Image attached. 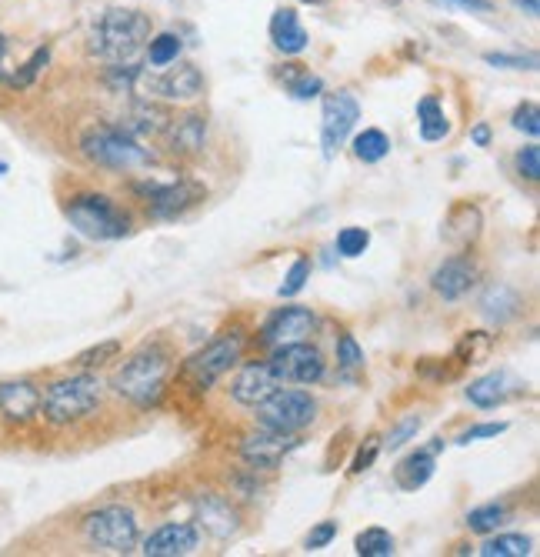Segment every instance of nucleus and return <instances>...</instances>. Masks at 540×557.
I'll use <instances>...</instances> for the list:
<instances>
[{"instance_id": "6ab92c4d", "label": "nucleus", "mask_w": 540, "mask_h": 557, "mask_svg": "<svg viewBox=\"0 0 540 557\" xmlns=\"http://www.w3.org/2000/svg\"><path fill=\"white\" fill-rule=\"evenodd\" d=\"M40 387L34 381L0 384V417L10 424H30L40 414Z\"/></svg>"}, {"instance_id": "393cba45", "label": "nucleus", "mask_w": 540, "mask_h": 557, "mask_svg": "<svg viewBox=\"0 0 540 557\" xmlns=\"http://www.w3.org/2000/svg\"><path fill=\"white\" fill-rule=\"evenodd\" d=\"M167 124H170V111H167V107L147 104V101H140V104L134 107V111L127 114V121H120V127H124V131H127L130 137H137V141H144V137L164 134Z\"/></svg>"}, {"instance_id": "f3484780", "label": "nucleus", "mask_w": 540, "mask_h": 557, "mask_svg": "<svg viewBox=\"0 0 540 557\" xmlns=\"http://www.w3.org/2000/svg\"><path fill=\"white\" fill-rule=\"evenodd\" d=\"M194 514H197V527H204L214 541H227V537H234L240 531L237 511L220 494H200L194 501Z\"/></svg>"}, {"instance_id": "c9c22d12", "label": "nucleus", "mask_w": 540, "mask_h": 557, "mask_svg": "<svg viewBox=\"0 0 540 557\" xmlns=\"http://www.w3.org/2000/svg\"><path fill=\"white\" fill-rule=\"evenodd\" d=\"M370 247V231L367 227H344L337 234V254L340 257H360Z\"/></svg>"}, {"instance_id": "aec40b11", "label": "nucleus", "mask_w": 540, "mask_h": 557, "mask_svg": "<svg viewBox=\"0 0 540 557\" xmlns=\"http://www.w3.org/2000/svg\"><path fill=\"white\" fill-rule=\"evenodd\" d=\"M167 147L174 157H194L204 151L207 141V117L204 114H184V117H170L167 124Z\"/></svg>"}, {"instance_id": "ddd939ff", "label": "nucleus", "mask_w": 540, "mask_h": 557, "mask_svg": "<svg viewBox=\"0 0 540 557\" xmlns=\"http://www.w3.org/2000/svg\"><path fill=\"white\" fill-rule=\"evenodd\" d=\"M300 447L294 434H280L260 427L257 434H247L244 444H240V457L250 467H260V471H274L277 464H284V457H290Z\"/></svg>"}, {"instance_id": "f8f14e48", "label": "nucleus", "mask_w": 540, "mask_h": 557, "mask_svg": "<svg viewBox=\"0 0 540 557\" xmlns=\"http://www.w3.org/2000/svg\"><path fill=\"white\" fill-rule=\"evenodd\" d=\"M137 81L144 84L147 94H157L164 97V101H197L200 94H204V77L194 64H177V67H167L160 77H144L137 74Z\"/></svg>"}, {"instance_id": "39448f33", "label": "nucleus", "mask_w": 540, "mask_h": 557, "mask_svg": "<svg viewBox=\"0 0 540 557\" xmlns=\"http://www.w3.org/2000/svg\"><path fill=\"white\" fill-rule=\"evenodd\" d=\"M64 214H67L70 227H74L80 237H87V241H120V237L130 234L127 211H120L107 194L70 197Z\"/></svg>"}, {"instance_id": "a211bd4d", "label": "nucleus", "mask_w": 540, "mask_h": 557, "mask_svg": "<svg viewBox=\"0 0 540 557\" xmlns=\"http://www.w3.org/2000/svg\"><path fill=\"white\" fill-rule=\"evenodd\" d=\"M200 544V527L197 524H164L144 541L147 557H184L194 554Z\"/></svg>"}, {"instance_id": "3c124183", "label": "nucleus", "mask_w": 540, "mask_h": 557, "mask_svg": "<svg viewBox=\"0 0 540 557\" xmlns=\"http://www.w3.org/2000/svg\"><path fill=\"white\" fill-rule=\"evenodd\" d=\"M300 4H314V7H320V4H330V0H300Z\"/></svg>"}, {"instance_id": "ea45409f", "label": "nucleus", "mask_w": 540, "mask_h": 557, "mask_svg": "<svg viewBox=\"0 0 540 557\" xmlns=\"http://www.w3.org/2000/svg\"><path fill=\"white\" fill-rule=\"evenodd\" d=\"M510 124H514V131H524L527 137H537L540 134V111L534 101H524L510 117Z\"/></svg>"}, {"instance_id": "6e6552de", "label": "nucleus", "mask_w": 540, "mask_h": 557, "mask_svg": "<svg viewBox=\"0 0 540 557\" xmlns=\"http://www.w3.org/2000/svg\"><path fill=\"white\" fill-rule=\"evenodd\" d=\"M240 354H244V331L234 327V331H224L220 337H214L204 351H197L190 361L184 364V374L194 381V387H207L220 381L230 367L240 361Z\"/></svg>"}, {"instance_id": "4c0bfd02", "label": "nucleus", "mask_w": 540, "mask_h": 557, "mask_svg": "<svg viewBox=\"0 0 540 557\" xmlns=\"http://www.w3.org/2000/svg\"><path fill=\"white\" fill-rule=\"evenodd\" d=\"M307 281H310V261H304V257H300V261L290 264V271L284 277V284L277 287V294L280 297H297L307 287Z\"/></svg>"}, {"instance_id": "a18cd8bd", "label": "nucleus", "mask_w": 540, "mask_h": 557, "mask_svg": "<svg viewBox=\"0 0 540 557\" xmlns=\"http://www.w3.org/2000/svg\"><path fill=\"white\" fill-rule=\"evenodd\" d=\"M487 64L494 67H510V71H534L537 57H514V54H484Z\"/></svg>"}, {"instance_id": "09e8293b", "label": "nucleus", "mask_w": 540, "mask_h": 557, "mask_svg": "<svg viewBox=\"0 0 540 557\" xmlns=\"http://www.w3.org/2000/svg\"><path fill=\"white\" fill-rule=\"evenodd\" d=\"M450 4H460V7H477V11H484L487 0H450Z\"/></svg>"}, {"instance_id": "e433bc0d", "label": "nucleus", "mask_w": 540, "mask_h": 557, "mask_svg": "<svg viewBox=\"0 0 540 557\" xmlns=\"http://www.w3.org/2000/svg\"><path fill=\"white\" fill-rule=\"evenodd\" d=\"M47 61H50V47H37L34 57H30V61L20 67L14 77H10V84H14V87H30L40 77V71L47 67Z\"/></svg>"}, {"instance_id": "2eb2a0df", "label": "nucleus", "mask_w": 540, "mask_h": 557, "mask_svg": "<svg viewBox=\"0 0 540 557\" xmlns=\"http://www.w3.org/2000/svg\"><path fill=\"white\" fill-rule=\"evenodd\" d=\"M280 377L274 374L270 364H247L244 371L234 377V387H230V397L244 407H260L270 394L280 391Z\"/></svg>"}, {"instance_id": "4be33fe9", "label": "nucleus", "mask_w": 540, "mask_h": 557, "mask_svg": "<svg viewBox=\"0 0 540 557\" xmlns=\"http://www.w3.org/2000/svg\"><path fill=\"white\" fill-rule=\"evenodd\" d=\"M440 447H444V441H434V444L427 447V451L407 454L404 461L394 467V484L400 487V491H420V487H424L430 477H434Z\"/></svg>"}, {"instance_id": "4468645a", "label": "nucleus", "mask_w": 540, "mask_h": 557, "mask_svg": "<svg viewBox=\"0 0 540 557\" xmlns=\"http://www.w3.org/2000/svg\"><path fill=\"white\" fill-rule=\"evenodd\" d=\"M317 327V317L310 307H280L267 317L264 331H260V341L270 347H284V344H297L307 341Z\"/></svg>"}, {"instance_id": "f257e3e1", "label": "nucleus", "mask_w": 540, "mask_h": 557, "mask_svg": "<svg viewBox=\"0 0 540 557\" xmlns=\"http://www.w3.org/2000/svg\"><path fill=\"white\" fill-rule=\"evenodd\" d=\"M150 41V17L134 7H114L90 31L87 51L107 64H134Z\"/></svg>"}, {"instance_id": "a19ab883", "label": "nucleus", "mask_w": 540, "mask_h": 557, "mask_svg": "<svg viewBox=\"0 0 540 557\" xmlns=\"http://www.w3.org/2000/svg\"><path fill=\"white\" fill-rule=\"evenodd\" d=\"M517 171H520V177H527V181H537L540 177V147L537 144H527L517 151Z\"/></svg>"}, {"instance_id": "f03ea898", "label": "nucleus", "mask_w": 540, "mask_h": 557, "mask_svg": "<svg viewBox=\"0 0 540 557\" xmlns=\"http://www.w3.org/2000/svg\"><path fill=\"white\" fill-rule=\"evenodd\" d=\"M170 377V351L164 344H144L137 354H130L110 377L114 394L137 407H150L160 401Z\"/></svg>"}, {"instance_id": "72a5a7b5", "label": "nucleus", "mask_w": 540, "mask_h": 557, "mask_svg": "<svg viewBox=\"0 0 540 557\" xmlns=\"http://www.w3.org/2000/svg\"><path fill=\"white\" fill-rule=\"evenodd\" d=\"M180 37L177 34H157L154 41H147V61L154 67H167V64H177L180 57Z\"/></svg>"}, {"instance_id": "7c9ffc66", "label": "nucleus", "mask_w": 540, "mask_h": 557, "mask_svg": "<svg viewBox=\"0 0 540 557\" xmlns=\"http://www.w3.org/2000/svg\"><path fill=\"white\" fill-rule=\"evenodd\" d=\"M507 517H510V507H507V504L490 501V504L474 507V511L467 514V527H470L474 534H490V531H497V527L504 524Z\"/></svg>"}, {"instance_id": "dca6fc26", "label": "nucleus", "mask_w": 540, "mask_h": 557, "mask_svg": "<svg viewBox=\"0 0 540 557\" xmlns=\"http://www.w3.org/2000/svg\"><path fill=\"white\" fill-rule=\"evenodd\" d=\"M477 277H480L477 264L470 261V257L457 254V257H447V261L430 274V287H434L444 301H460V297L477 284Z\"/></svg>"}, {"instance_id": "0eeeda50", "label": "nucleus", "mask_w": 540, "mask_h": 557, "mask_svg": "<svg viewBox=\"0 0 540 557\" xmlns=\"http://www.w3.org/2000/svg\"><path fill=\"white\" fill-rule=\"evenodd\" d=\"M317 417V401L307 391H284L280 387L277 394H270L264 404L257 407V424L267 427V431L280 434H297L304 427L314 424Z\"/></svg>"}, {"instance_id": "de8ad7c7", "label": "nucleus", "mask_w": 540, "mask_h": 557, "mask_svg": "<svg viewBox=\"0 0 540 557\" xmlns=\"http://www.w3.org/2000/svg\"><path fill=\"white\" fill-rule=\"evenodd\" d=\"M514 4H517V11H524L527 17H537V14H540V4H537V0H514Z\"/></svg>"}, {"instance_id": "c03bdc74", "label": "nucleus", "mask_w": 540, "mask_h": 557, "mask_svg": "<svg viewBox=\"0 0 540 557\" xmlns=\"http://www.w3.org/2000/svg\"><path fill=\"white\" fill-rule=\"evenodd\" d=\"M377 454H380V437H367L364 447L354 454V461H350V474H364L370 471V464L377 461Z\"/></svg>"}, {"instance_id": "20e7f679", "label": "nucleus", "mask_w": 540, "mask_h": 557, "mask_svg": "<svg viewBox=\"0 0 540 557\" xmlns=\"http://www.w3.org/2000/svg\"><path fill=\"white\" fill-rule=\"evenodd\" d=\"M100 381L97 374L80 371L74 377H64V381H54L40 397V414L47 417L50 424L64 427V424H77L90 417L100 407Z\"/></svg>"}, {"instance_id": "bb28decb", "label": "nucleus", "mask_w": 540, "mask_h": 557, "mask_svg": "<svg viewBox=\"0 0 540 557\" xmlns=\"http://www.w3.org/2000/svg\"><path fill=\"white\" fill-rule=\"evenodd\" d=\"M417 127H420V137H424L427 144L444 141V137L450 134V124H447L444 107H440L437 97H424V101L417 104Z\"/></svg>"}, {"instance_id": "473e14b6", "label": "nucleus", "mask_w": 540, "mask_h": 557, "mask_svg": "<svg viewBox=\"0 0 540 557\" xmlns=\"http://www.w3.org/2000/svg\"><path fill=\"white\" fill-rule=\"evenodd\" d=\"M420 427H424V417H420V414L400 417V421L390 427V434L380 441V451H400L407 441H414V437L420 434Z\"/></svg>"}, {"instance_id": "b1692460", "label": "nucleus", "mask_w": 540, "mask_h": 557, "mask_svg": "<svg viewBox=\"0 0 540 557\" xmlns=\"http://www.w3.org/2000/svg\"><path fill=\"white\" fill-rule=\"evenodd\" d=\"M270 41H274L280 54H304L307 51L310 37L304 31V24H300L297 11H290V7L274 11V17H270Z\"/></svg>"}, {"instance_id": "1a4fd4ad", "label": "nucleus", "mask_w": 540, "mask_h": 557, "mask_svg": "<svg viewBox=\"0 0 540 557\" xmlns=\"http://www.w3.org/2000/svg\"><path fill=\"white\" fill-rule=\"evenodd\" d=\"M357 121H360V104L350 91H334L324 97V107H320V147H324L327 161H334L340 147L347 144Z\"/></svg>"}, {"instance_id": "9b49d317", "label": "nucleus", "mask_w": 540, "mask_h": 557, "mask_svg": "<svg viewBox=\"0 0 540 557\" xmlns=\"http://www.w3.org/2000/svg\"><path fill=\"white\" fill-rule=\"evenodd\" d=\"M267 364L274 367L280 384H317L320 377H324V367H327L324 354L307 341L277 347L274 357H270Z\"/></svg>"}, {"instance_id": "c85d7f7f", "label": "nucleus", "mask_w": 540, "mask_h": 557, "mask_svg": "<svg viewBox=\"0 0 540 557\" xmlns=\"http://www.w3.org/2000/svg\"><path fill=\"white\" fill-rule=\"evenodd\" d=\"M480 557H527L534 554V541L524 534H497L487 544H480Z\"/></svg>"}, {"instance_id": "5701e85b", "label": "nucleus", "mask_w": 540, "mask_h": 557, "mask_svg": "<svg viewBox=\"0 0 540 557\" xmlns=\"http://www.w3.org/2000/svg\"><path fill=\"white\" fill-rule=\"evenodd\" d=\"M480 227H484V214H480L477 204H454L444 221V241L454 244L457 251H464V247H470L480 237Z\"/></svg>"}, {"instance_id": "423d86ee", "label": "nucleus", "mask_w": 540, "mask_h": 557, "mask_svg": "<svg viewBox=\"0 0 540 557\" xmlns=\"http://www.w3.org/2000/svg\"><path fill=\"white\" fill-rule=\"evenodd\" d=\"M80 531H84L90 544L110 554H130L140 541L137 514L124 504H107L90 511L84 517V524H80Z\"/></svg>"}, {"instance_id": "37998d69", "label": "nucleus", "mask_w": 540, "mask_h": 557, "mask_svg": "<svg viewBox=\"0 0 540 557\" xmlns=\"http://www.w3.org/2000/svg\"><path fill=\"white\" fill-rule=\"evenodd\" d=\"M507 421H490V424H474V427H467L464 434L457 437V444H470V441H487V437H500L507 431Z\"/></svg>"}, {"instance_id": "603ef678", "label": "nucleus", "mask_w": 540, "mask_h": 557, "mask_svg": "<svg viewBox=\"0 0 540 557\" xmlns=\"http://www.w3.org/2000/svg\"><path fill=\"white\" fill-rule=\"evenodd\" d=\"M4 171H7V164H4V161H0V174H4Z\"/></svg>"}, {"instance_id": "c756f323", "label": "nucleus", "mask_w": 540, "mask_h": 557, "mask_svg": "<svg viewBox=\"0 0 540 557\" xmlns=\"http://www.w3.org/2000/svg\"><path fill=\"white\" fill-rule=\"evenodd\" d=\"M390 154V141L384 131H377V127H367L364 134L354 137V157L364 164H377L384 161V157Z\"/></svg>"}, {"instance_id": "79ce46f5", "label": "nucleus", "mask_w": 540, "mask_h": 557, "mask_svg": "<svg viewBox=\"0 0 540 557\" xmlns=\"http://www.w3.org/2000/svg\"><path fill=\"white\" fill-rule=\"evenodd\" d=\"M334 537H337V521H320L317 527H310L304 547L307 551H324V547H330Z\"/></svg>"}, {"instance_id": "cd10ccee", "label": "nucleus", "mask_w": 540, "mask_h": 557, "mask_svg": "<svg viewBox=\"0 0 540 557\" xmlns=\"http://www.w3.org/2000/svg\"><path fill=\"white\" fill-rule=\"evenodd\" d=\"M280 81H284V87L297 97V101H310V97L324 94V81H320L317 74H310L304 64H287V71L280 74Z\"/></svg>"}, {"instance_id": "2f4dec72", "label": "nucleus", "mask_w": 540, "mask_h": 557, "mask_svg": "<svg viewBox=\"0 0 540 557\" xmlns=\"http://www.w3.org/2000/svg\"><path fill=\"white\" fill-rule=\"evenodd\" d=\"M394 547V534L387 527H367V531L357 534V554L360 557H390Z\"/></svg>"}, {"instance_id": "58836bf2", "label": "nucleus", "mask_w": 540, "mask_h": 557, "mask_svg": "<svg viewBox=\"0 0 540 557\" xmlns=\"http://www.w3.org/2000/svg\"><path fill=\"white\" fill-rule=\"evenodd\" d=\"M337 364L344 367V371H357V367H364V351H360V344L354 341V334H340Z\"/></svg>"}, {"instance_id": "f704fd0d", "label": "nucleus", "mask_w": 540, "mask_h": 557, "mask_svg": "<svg viewBox=\"0 0 540 557\" xmlns=\"http://www.w3.org/2000/svg\"><path fill=\"white\" fill-rule=\"evenodd\" d=\"M117 354H120V341H100L94 347H87V351H80L74 357V364L80 371H94V367H104L107 361H114Z\"/></svg>"}, {"instance_id": "9d476101", "label": "nucleus", "mask_w": 540, "mask_h": 557, "mask_svg": "<svg viewBox=\"0 0 540 557\" xmlns=\"http://www.w3.org/2000/svg\"><path fill=\"white\" fill-rule=\"evenodd\" d=\"M137 194H144L147 211L154 217H164V221L187 214L190 207H197L207 197V191L197 181H170V184L150 181V184H137Z\"/></svg>"}, {"instance_id": "a878e982", "label": "nucleus", "mask_w": 540, "mask_h": 557, "mask_svg": "<svg viewBox=\"0 0 540 557\" xmlns=\"http://www.w3.org/2000/svg\"><path fill=\"white\" fill-rule=\"evenodd\" d=\"M520 307H524V301H520V294L514 291V287H507V284L487 287V294L480 297V314H484L490 324L514 321V317L520 314Z\"/></svg>"}, {"instance_id": "7ed1b4c3", "label": "nucleus", "mask_w": 540, "mask_h": 557, "mask_svg": "<svg viewBox=\"0 0 540 557\" xmlns=\"http://www.w3.org/2000/svg\"><path fill=\"white\" fill-rule=\"evenodd\" d=\"M80 154L90 164L107 167V171H140L154 164V154L147 151L137 137H130L120 124H94L80 137Z\"/></svg>"}, {"instance_id": "412c9836", "label": "nucleus", "mask_w": 540, "mask_h": 557, "mask_svg": "<svg viewBox=\"0 0 540 557\" xmlns=\"http://www.w3.org/2000/svg\"><path fill=\"white\" fill-rule=\"evenodd\" d=\"M517 381L510 377L507 371H490L484 377H477V381H470L467 387V401L480 407V411H494V407L507 404L510 397L517 394Z\"/></svg>"}, {"instance_id": "8fccbe9b", "label": "nucleus", "mask_w": 540, "mask_h": 557, "mask_svg": "<svg viewBox=\"0 0 540 557\" xmlns=\"http://www.w3.org/2000/svg\"><path fill=\"white\" fill-rule=\"evenodd\" d=\"M4 51H7V41H4V34H0V61H4Z\"/></svg>"}, {"instance_id": "49530a36", "label": "nucleus", "mask_w": 540, "mask_h": 557, "mask_svg": "<svg viewBox=\"0 0 540 557\" xmlns=\"http://www.w3.org/2000/svg\"><path fill=\"white\" fill-rule=\"evenodd\" d=\"M470 141H474L477 147H487L490 144V127L487 124H477L474 131H470Z\"/></svg>"}]
</instances>
